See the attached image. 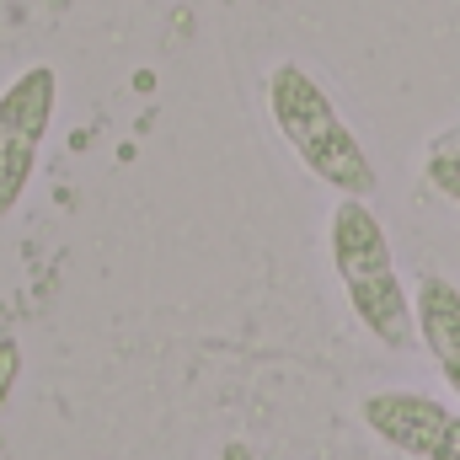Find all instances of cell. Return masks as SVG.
<instances>
[{
	"label": "cell",
	"mask_w": 460,
	"mask_h": 460,
	"mask_svg": "<svg viewBox=\"0 0 460 460\" xmlns=\"http://www.w3.org/2000/svg\"><path fill=\"white\" fill-rule=\"evenodd\" d=\"M358 418L407 460H460V412L423 391H375L358 402Z\"/></svg>",
	"instance_id": "277c9868"
},
{
	"label": "cell",
	"mask_w": 460,
	"mask_h": 460,
	"mask_svg": "<svg viewBox=\"0 0 460 460\" xmlns=\"http://www.w3.org/2000/svg\"><path fill=\"white\" fill-rule=\"evenodd\" d=\"M268 113L279 123L284 145L300 155V166L316 182H327L338 199H369L380 188L369 150L358 145V134L343 123V113L332 108V97L305 65H279L268 75Z\"/></svg>",
	"instance_id": "7a4b0ae2"
},
{
	"label": "cell",
	"mask_w": 460,
	"mask_h": 460,
	"mask_svg": "<svg viewBox=\"0 0 460 460\" xmlns=\"http://www.w3.org/2000/svg\"><path fill=\"white\" fill-rule=\"evenodd\" d=\"M423 177H429V188H434L439 199L460 204V145L434 150V155H429V166H423Z\"/></svg>",
	"instance_id": "8992f818"
},
{
	"label": "cell",
	"mask_w": 460,
	"mask_h": 460,
	"mask_svg": "<svg viewBox=\"0 0 460 460\" xmlns=\"http://www.w3.org/2000/svg\"><path fill=\"white\" fill-rule=\"evenodd\" d=\"M16 369H22V348L11 343V338H0V407H5V396L16 385Z\"/></svg>",
	"instance_id": "52a82bcc"
},
{
	"label": "cell",
	"mask_w": 460,
	"mask_h": 460,
	"mask_svg": "<svg viewBox=\"0 0 460 460\" xmlns=\"http://www.w3.org/2000/svg\"><path fill=\"white\" fill-rule=\"evenodd\" d=\"M412 311H418V343L429 348V358L439 364L445 385L460 402V289L450 279L429 273L412 295Z\"/></svg>",
	"instance_id": "5b68a950"
},
{
	"label": "cell",
	"mask_w": 460,
	"mask_h": 460,
	"mask_svg": "<svg viewBox=\"0 0 460 460\" xmlns=\"http://www.w3.org/2000/svg\"><path fill=\"white\" fill-rule=\"evenodd\" d=\"M54 102H59V75L49 65L22 70L0 92V220L22 204V193L38 172V155H43V139L54 123Z\"/></svg>",
	"instance_id": "3957f363"
},
{
	"label": "cell",
	"mask_w": 460,
	"mask_h": 460,
	"mask_svg": "<svg viewBox=\"0 0 460 460\" xmlns=\"http://www.w3.org/2000/svg\"><path fill=\"white\" fill-rule=\"evenodd\" d=\"M327 246H332V268H338V284H343L358 327L380 348H396V353L418 343V311L396 273L391 235L364 199H338V209L327 220Z\"/></svg>",
	"instance_id": "6da1fadb"
},
{
	"label": "cell",
	"mask_w": 460,
	"mask_h": 460,
	"mask_svg": "<svg viewBox=\"0 0 460 460\" xmlns=\"http://www.w3.org/2000/svg\"><path fill=\"white\" fill-rule=\"evenodd\" d=\"M220 460H257V450H252L246 439H230L226 450H220Z\"/></svg>",
	"instance_id": "ba28073f"
}]
</instances>
